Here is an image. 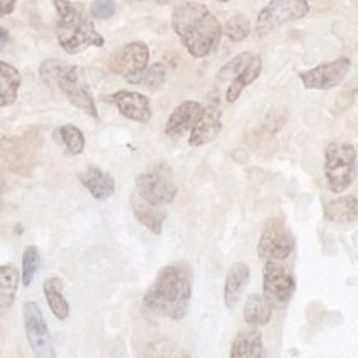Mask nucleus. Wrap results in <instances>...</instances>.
Here are the masks:
<instances>
[{
	"mask_svg": "<svg viewBox=\"0 0 358 358\" xmlns=\"http://www.w3.org/2000/svg\"><path fill=\"white\" fill-rule=\"evenodd\" d=\"M194 294V274L185 263L164 266L147 289L142 304L145 310L162 319L182 320Z\"/></svg>",
	"mask_w": 358,
	"mask_h": 358,
	"instance_id": "f257e3e1",
	"label": "nucleus"
},
{
	"mask_svg": "<svg viewBox=\"0 0 358 358\" xmlns=\"http://www.w3.org/2000/svg\"><path fill=\"white\" fill-rule=\"evenodd\" d=\"M172 29L194 58H205L220 45L223 27L201 2L185 0L172 12Z\"/></svg>",
	"mask_w": 358,
	"mask_h": 358,
	"instance_id": "f03ea898",
	"label": "nucleus"
},
{
	"mask_svg": "<svg viewBox=\"0 0 358 358\" xmlns=\"http://www.w3.org/2000/svg\"><path fill=\"white\" fill-rule=\"evenodd\" d=\"M57 10L55 35L68 55H80L88 48L104 47V36L98 34L85 6L71 0H53Z\"/></svg>",
	"mask_w": 358,
	"mask_h": 358,
	"instance_id": "7ed1b4c3",
	"label": "nucleus"
},
{
	"mask_svg": "<svg viewBox=\"0 0 358 358\" xmlns=\"http://www.w3.org/2000/svg\"><path fill=\"white\" fill-rule=\"evenodd\" d=\"M40 78L45 85L58 90L65 96V99L71 106L98 121L99 114L94 96L91 93L85 73L80 66L57 58H50L40 65Z\"/></svg>",
	"mask_w": 358,
	"mask_h": 358,
	"instance_id": "20e7f679",
	"label": "nucleus"
},
{
	"mask_svg": "<svg viewBox=\"0 0 358 358\" xmlns=\"http://www.w3.org/2000/svg\"><path fill=\"white\" fill-rule=\"evenodd\" d=\"M324 176L332 194H342L357 176V150L347 142H330L324 152Z\"/></svg>",
	"mask_w": 358,
	"mask_h": 358,
	"instance_id": "39448f33",
	"label": "nucleus"
},
{
	"mask_svg": "<svg viewBox=\"0 0 358 358\" xmlns=\"http://www.w3.org/2000/svg\"><path fill=\"white\" fill-rule=\"evenodd\" d=\"M137 194L157 205H171L178 194L172 169L167 164H152L136 178Z\"/></svg>",
	"mask_w": 358,
	"mask_h": 358,
	"instance_id": "423d86ee",
	"label": "nucleus"
},
{
	"mask_svg": "<svg viewBox=\"0 0 358 358\" xmlns=\"http://www.w3.org/2000/svg\"><path fill=\"white\" fill-rule=\"evenodd\" d=\"M307 0H271L256 20V34L264 36L279 27L301 20L309 13Z\"/></svg>",
	"mask_w": 358,
	"mask_h": 358,
	"instance_id": "0eeeda50",
	"label": "nucleus"
},
{
	"mask_svg": "<svg viewBox=\"0 0 358 358\" xmlns=\"http://www.w3.org/2000/svg\"><path fill=\"white\" fill-rule=\"evenodd\" d=\"M296 248V238L282 218H271L258 241V256L263 261L287 259Z\"/></svg>",
	"mask_w": 358,
	"mask_h": 358,
	"instance_id": "6e6552de",
	"label": "nucleus"
},
{
	"mask_svg": "<svg viewBox=\"0 0 358 358\" xmlns=\"http://www.w3.org/2000/svg\"><path fill=\"white\" fill-rule=\"evenodd\" d=\"M24 327L34 355L41 358L55 357L52 335L38 302L27 301L24 304Z\"/></svg>",
	"mask_w": 358,
	"mask_h": 358,
	"instance_id": "1a4fd4ad",
	"label": "nucleus"
},
{
	"mask_svg": "<svg viewBox=\"0 0 358 358\" xmlns=\"http://www.w3.org/2000/svg\"><path fill=\"white\" fill-rule=\"evenodd\" d=\"M263 292L274 307H284L296 292V279L279 261H266L263 269Z\"/></svg>",
	"mask_w": 358,
	"mask_h": 358,
	"instance_id": "9d476101",
	"label": "nucleus"
},
{
	"mask_svg": "<svg viewBox=\"0 0 358 358\" xmlns=\"http://www.w3.org/2000/svg\"><path fill=\"white\" fill-rule=\"evenodd\" d=\"M350 68H352L350 58L341 57L334 59V62L322 63V65L312 68V70L299 73V78L302 85H304L307 90L325 91L342 85V81L347 78Z\"/></svg>",
	"mask_w": 358,
	"mask_h": 358,
	"instance_id": "9b49d317",
	"label": "nucleus"
},
{
	"mask_svg": "<svg viewBox=\"0 0 358 358\" xmlns=\"http://www.w3.org/2000/svg\"><path fill=\"white\" fill-rule=\"evenodd\" d=\"M149 47L144 41H131L111 55L108 66L114 75L127 78L149 66Z\"/></svg>",
	"mask_w": 358,
	"mask_h": 358,
	"instance_id": "f8f14e48",
	"label": "nucleus"
},
{
	"mask_svg": "<svg viewBox=\"0 0 358 358\" xmlns=\"http://www.w3.org/2000/svg\"><path fill=\"white\" fill-rule=\"evenodd\" d=\"M223 129L222 121V108H220V101L217 94L210 96V101L203 106L199 121L190 131V139L188 144L192 147H201L210 144L220 136Z\"/></svg>",
	"mask_w": 358,
	"mask_h": 358,
	"instance_id": "ddd939ff",
	"label": "nucleus"
},
{
	"mask_svg": "<svg viewBox=\"0 0 358 358\" xmlns=\"http://www.w3.org/2000/svg\"><path fill=\"white\" fill-rule=\"evenodd\" d=\"M111 101L117 111L131 121L147 124L152 119V106H150L149 98L137 91L121 90L111 96Z\"/></svg>",
	"mask_w": 358,
	"mask_h": 358,
	"instance_id": "4468645a",
	"label": "nucleus"
},
{
	"mask_svg": "<svg viewBox=\"0 0 358 358\" xmlns=\"http://www.w3.org/2000/svg\"><path fill=\"white\" fill-rule=\"evenodd\" d=\"M131 208L137 222L144 224L152 235H160V233H162L164 224L169 218V213L164 205L152 203V201L145 200L144 196H141L136 192V194L131 196Z\"/></svg>",
	"mask_w": 358,
	"mask_h": 358,
	"instance_id": "2eb2a0df",
	"label": "nucleus"
},
{
	"mask_svg": "<svg viewBox=\"0 0 358 358\" xmlns=\"http://www.w3.org/2000/svg\"><path fill=\"white\" fill-rule=\"evenodd\" d=\"M201 111H203V104L199 101H183L169 116L167 124H165V134L172 139L182 137L185 132L192 131V127L199 121Z\"/></svg>",
	"mask_w": 358,
	"mask_h": 358,
	"instance_id": "dca6fc26",
	"label": "nucleus"
},
{
	"mask_svg": "<svg viewBox=\"0 0 358 358\" xmlns=\"http://www.w3.org/2000/svg\"><path fill=\"white\" fill-rule=\"evenodd\" d=\"M78 178L81 185L90 192V195L98 201L109 200L116 192V180L96 165H90L85 171H81L78 173Z\"/></svg>",
	"mask_w": 358,
	"mask_h": 358,
	"instance_id": "f3484780",
	"label": "nucleus"
},
{
	"mask_svg": "<svg viewBox=\"0 0 358 358\" xmlns=\"http://www.w3.org/2000/svg\"><path fill=\"white\" fill-rule=\"evenodd\" d=\"M266 355L263 335L256 327L243 329L236 334L233 338L231 352L229 357L231 358H263Z\"/></svg>",
	"mask_w": 358,
	"mask_h": 358,
	"instance_id": "a211bd4d",
	"label": "nucleus"
},
{
	"mask_svg": "<svg viewBox=\"0 0 358 358\" xmlns=\"http://www.w3.org/2000/svg\"><path fill=\"white\" fill-rule=\"evenodd\" d=\"M251 271L245 263H235L229 268L227 274V281H224V306L228 309H235L240 302L243 292L250 282Z\"/></svg>",
	"mask_w": 358,
	"mask_h": 358,
	"instance_id": "6ab92c4d",
	"label": "nucleus"
},
{
	"mask_svg": "<svg viewBox=\"0 0 358 358\" xmlns=\"http://www.w3.org/2000/svg\"><path fill=\"white\" fill-rule=\"evenodd\" d=\"M324 217L335 224H352L358 220V199L355 195H342L324 206Z\"/></svg>",
	"mask_w": 358,
	"mask_h": 358,
	"instance_id": "aec40b11",
	"label": "nucleus"
},
{
	"mask_svg": "<svg viewBox=\"0 0 358 358\" xmlns=\"http://www.w3.org/2000/svg\"><path fill=\"white\" fill-rule=\"evenodd\" d=\"M274 306L271 304L268 297L261 296V294H251L245 302V309H243V319L251 327H263L269 324L273 317Z\"/></svg>",
	"mask_w": 358,
	"mask_h": 358,
	"instance_id": "412c9836",
	"label": "nucleus"
},
{
	"mask_svg": "<svg viewBox=\"0 0 358 358\" xmlns=\"http://www.w3.org/2000/svg\"><path fill=\"white\" fill-rule=\"evenodd\" d=\"M261 71H263V59H261L259 55H255L245 70L238 73V75L229 81L228 90H227V101L228 103H235V101L240 98L243 91H245L248 86L252 85L258 78L261 76Z\"/></svg>",
	"mask_w": 358,
	"mask_h": 358,
	"instance_id": "4be33fe9",
	"label": "nucleus"
},
{
	"mask_svg": "<svg viewBox=\"0 0 358 358\" xmlns=\"http://www.w3.org/2000/svg\"><path fill=\"white\" fill-rule=\"evenodd\" d=\"M22 86V75L15 66L0 62V106L8 108L15 103Z\"/></svg>",
	"mask_w": 358,
	"mask_h": 358,
	"instance_id": "5701e85b",
	"label": "nucleus"
},
{
	"mask_svg": "<svg viewBox=\"0 0 358 358\" xmlns=\"http://www.w3.org/2000/svg\"><path fill=\"white\" fill-rule=\"evenodd\" d=\"M22 273L17 269L15 264H2L0 266V306L6 312L10 309L15 302V296L20 286Z\"/></svg>",
	"mask_w": 358,
	"mask_h": 358,
	"instance_id": "b1692460",
	"label": "nucleus"
},
{
	"mask_svg": "<svg viewBox=\"0 0 358 358\" xmlns=\"http://www.w3.org/2000/svg\"><path fill=\"white\" fill-rule=\"evenodd\" d=\"M62 289L63 281L59 278H48L43 282V294L50 310L53 312V315L58 320H66L70 317V304H68L65 296H63Z\"/></svg>",
	"mask_w": 358,
	"mask_h": 358,
	"instance_id": "393cba45",
	"label": "nucleus"
},
{
	"mask_svg": "<svg viewBox=\"0 0 358 358\" xmlns=\"http://www.w3.org/2000/svg\"><path fill=\"white\" fill-rule=\"evenodd\" d=\"M165 80H167V66L164 63H154V65H149L136 75L126 78L129 85L144 86L149 90H159Z\"/></svg>",
	"mask_w": 358,
	"mask_h": 358,
	"instance_id": "a878e982",
	"label": "nucleus"
},
{
	"mask_svg": "<svg viewBox=\"0 0 358 358\" xmlns=\"http://www.w3.org/2000/svg\"><path fill=\"white\" fill-rule=\"evenodd\" d=\"M57 132L59 134V137H62V142L65 144L66 150L71 155H81L85 152L86 141L81 129H78V127L73 126V124H65V126L58 127Z\"/></svg>",
	"mask_w": 358,
	"mask_h": 358,
	"instance_id": "bb28decb",
	"label": "nucleus"
},
{
	"mask_svg": "<svg viewBox=\"0 0 358 358\" xmlns=\"http://www.w3.org/2000/svg\"><path fill=\"white\" fill-rule=\"evenodd\" d=\"M40 268V252L35 245L27 246L22 255V284L25 287H30L34 281L36 271Z\"/></svg>",
	"mask_w": 358,
	"mask_h": 358,
	"instance_id": "cd10ccee",
	"label": "nucleus"
},
{
	"mask_svg": "<svg viewBox=\"0 0 358 358\" xmlns=\"http://www.w3.org/2000/svg\"><path fill=\"white\" fill-rule=\"evenodd\" d=\"M224 35L231 41H243L251 34V22L245 15H233L223 27Z\"/></svg>",
	"mask_w": 358,
	"mask_h": 358,
	"instance_id": "c85d7f7f",
	"label": "nucleus"
},
{
	"mask_svg": "<svg viewBox=\"0 0 358 358\" xmlns=\"http://www.w3.org/2000/svg\"><path fill=\"white\" fill-rule=\"evenodd\" d=\"M252 57H255V53H251V52H243L240 55H236L235 58L229 59L227 65H223L222 68H220V71L217 75L218 80L220 81H231L233 78L238 75V73L245 70V68L248 66V63L252 59Z\"/></svg>",
	"mask_w": 358,
	"mask_h": 358,
	"instance_id": "c756f323",
	"label": "nucleus"
},
{
	"mask_svg": "<svg viewBox=\"0 0 358 358\" xmlns=\"http://www.w3.org/2000/svg\"><path fill=\"white\" fill-rule=\"evenodd\" d=\"M117 10V6L114 0H93L90 6V13L99 20H108Z\"/></svg>",
	"mask_w": 358,
	"mask_h": 358,
	"instance_id": "7c9ffc66",
	"label": "nucleus"
},
{
	"mask_svg": "<svg viewBox=\"0 0 358 358\" xmlns=\"http://www.w3.org/2000/svg\"><path fill=\"white\" fill-rule=\"evenodd\" d=\"M17 0H0V17H7L15 10Z\"/></svg>",
	"mask_w": 358,
	"mask_h": 358,
	"instance_id": "2f4dec72",
	"label": "nucleus"
},
{
	"mask_svg": "<svg viewBox=\"0 0 358 358\" xmlns=\"http://www.w3.org/2000/svg\"><path fill=\"white\" fill-rule=\"evenodd\" d=\"M7 40H8V31H7V29H3L2 27V48L7 45Z\"/></svg>",
	"mask_w": 358,
	"mask_h": 358,
	"instance_id": "473e14b6",
	"label": "nucleus"
},
{
	"mask_svg": "<svg viewBox=\"0 0 358 358\" xmlns=\"http://www.w3.org/2000/svg\"><path fill=\"white\" fill-rule=\"evenodd\" d=\"M160 2H167V0H160Z\"/></svg>",
	"mask_w": 358,
	"mask_h": 358,
	"instance_id": "72a5a7b5",
	"label": "nucleus"
}]
</instances>
